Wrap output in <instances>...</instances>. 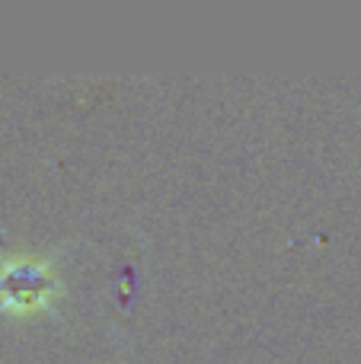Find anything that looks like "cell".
I'll return each mask as SVG.
<instances>
[{"instance_id":"6da1fadb","label":"cell","mask_w":361,"mask_h":364,"mask_svg":"<svg viewBox=\"0 0 361 364\" xmlns=\"http://www.w3.org/2000/svg\"><path fill=\"white\" fill-rule=\"evenodd\" d=\"M61 294L55 259L48 256H0V310L10 316H36L51 310Z\"/></svg>"}]
</instances>
